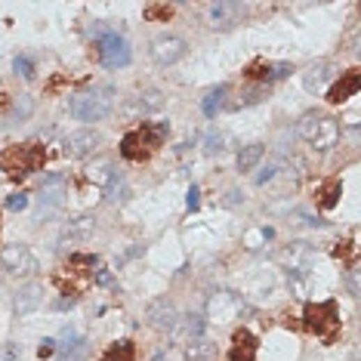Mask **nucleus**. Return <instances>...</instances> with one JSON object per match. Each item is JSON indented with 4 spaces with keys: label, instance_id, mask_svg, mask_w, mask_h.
Segmentation results:
<instances>
[{
    "label": "nucleus",
    "instance_id": "obj_29",
    "mask_svg": "<svg viewBox=\"0 0 361 361\" xmlns=\"http://www.w3.org/2000/svg\"><path fill=\"white\" fill-rule=\"evenodd\" d=\"M173 16V6L170 3H148L146 6V19L148 22H167Z\"/></svg>",
    "mask_w": 361,
    "mask_h": 361
},
{
    "label": "nucleus",
    "instance_id": "obj_18",
    "mask_svg": "<svg viewBox=\"0 0 361 361\" xmlns=\"http://www.w3.org/2000/svg\"><path fill=\"white\" fill-rule=\"evenodd\" d=\"M334 65H328V62H318V65H312V68L302 75V84H306V90H312V93H318L328 86V81H334Z\"/></svg>",
    "mask_w": 361,
    "mask_h": 361
},
{
    "label": "nucleus",
    "instance_id": "obj_33",
    "mask_svg": "<svg viewBox=\"0 0 361 361\" xmlns=\"http://www.w3.org/2000/svg\"><path fill=\"white\" fill-rule=\"evenodd\" d=\"M34 112V102H31V96H19V102H16V108H13V118L16 121H25L28 114Z\"/></svg>",
    "mask_w": 361,
    "mask_h": 361
},
{
    "label": "nucleus",
    "instance_id": "obj_19",
    "mask_svg": "<svg viewBox=\"0 0 361 361\" xmlns=\"http://www.w3.org/2000/svg\"><path fill=\"white\" fill-rule=\"evenodd\" d=\"M86 179H90L93 185H99V189H108V185L118 179V173H114L108 158H99V161H93L90 167H86Z\"/></svg>",
    "mask_w": 361,
    "mask_h": 361
},
{
    "label": "nucleus",
    "instance_id": "obj_20",
    "mask_svg": "<svg viewBox=\"0 0 361 361\" xmlns=\"http://www.w3.org/2000/svg\"><path fill=\"white\" fill-rule=\"evenodd\" d=\"M161 105H164V96H161V93H158V90H146V93H139V96L130 99L127 112H130V114H151V112H158Z\"/></svg>",
    "mask_w": 361,
    "mask_h": 361
},
{
    "label": "nucleus",
    "instance_id": "obj_13",
    "mask_svg": "<svg viewBox=\"0 0 361 361\" xmlns=\"http://www.w3.org/2000/svg\"><path fill=\"white\" fill-rule=\"evenodd\" d=\"M65 192H68L65 176H59V173H49V176H43V183H40V204L49 207V210H56V207L65 201Z\"/></svg>",
    "mask_w": 361,
    "mask_h": 361
},
{
    "label": "nucleus",
    "instance_id": "obj_43",
    "mask_svg": "<svg viewBox=\"0 0 361 361\" xmlns=\"http://www.w3.org/2000/svg\"><path fill=\"white\" fill-rule=\"evenodd\" d=\"M272 176H275V167H266V170H263V173H259V176H256V185H266V183H269Z\"/></svg>",
    "mask_w": 361,
    "mask_h": 361
},
{
    "label": "nucleus",
    "instance_id": "obj_12",
    "mask_svg": "<svg viewBox=\"0 0 361 361\" xmlns=\"http://www.w3.org/2000/svg\"><path fill=\"white\" fill-rule=\"evenodd\" d=\"M207 312H210L213 321H232L238 312H241V300L235 297V293L229 291H220L210 297V306H207Z\"/></svg>",
    "mask_w": 361,
    "mask_h": 361
},
{
    "label": "nucleus",
    "instance_id": "obj_41",
    "mask_svg": "<svg viewBox=\"0 0 361 361\" xmlns=\"http://www.w3.org/2000/svg\"><path fill=\"white\" fill-rule=\"evenodd\" d=\"M53 352H56V340H43V346L38 349V355H40V358H49Z\"/></svg>",
    "mask_w": 361,
    "mask_h": 361
},
{
    "label": "nucleus",
    "instance_id": "obj_27",
    "mask_svg": "<svg viewBox=\"0 0 361 361\" xmlns=\"http://www.w3.org/2000/svg\"><path fill=\"white\" fill-rule=\"evenodd\" d=\"M136 358V346L133 340H118L112 349L105 352V361H133Z\"/></svg>",
    "mask_w": 361,
    "mask_h": 361
},
{
    "label": "nucleus",
    "instance_id": "obj_17",
    "mask_svg": "<svg viewBox=\"0 0 361 361\" xmlns=\"http://www.w3.org/2000/svg\"><path fill=\"white\" fill-rule=\"evenodd\" d=\"M256 358V337L250 334L247 328L235 330L232 337V352H229V361H254Z\"/></svg>",
    "mask_w": 361,
    "mask_h": 361
},
{
    "label": "nucleus",
    "instance_id": "obj_28",
    "mask_svg": "<svg viewBox=\"0 0 361 361\" xmlns=\"http://www.w3.org/2000/svg\"><path fill=\"white\" fill-rule=\"evenodd\" d=\"M226 93H229V86L220 84L216 90H210V93L204 96V114H207V118H213V114L220 112V105H222V99H226Z\"/></svg>",
    "mask_w": 361,
    "mask_h": 361
},
{
    "label": "nucleus",
    "instance_id": "obj_31",
    "mask_svg": "<svg viewBox=\"0 0 361 361\" xmlns=\"http://www.w3.org/2000/svg\"><path fill=\"white\" fill-rule=\"evenodd\" d=\"M291 71H293L291 62H275V65H269V71H266V84H269V81H281V77H287Z\"/></svg>",
    "mask_w": 361,
    "mask_h": 361
},
{
    "label": "nucleus",
    "instance_id": "obj_32",
    "mask_svg": "<svg viewBox=\"0 0 361 361\" xmlns=\"http://www.w3.org/2000/svg\"><path fill=\"white\" fill-rule=\"evenodd\" d=\"M337 201H340V183H330L328 189H324L321 207H324V210H330V207H337Z\"/></svg>",
    "mask_w": 361,
    "mask_h": 361
},
{
    "label": "nucleus",
    "instance_id": "obj_21",
    "mask_svg": "<svg viewBox=\"0 0 361 361\" xmlns=\"http://www.w3.org/2000/svg\"><path fill=\"white\" fill-rule=\"evenodd\" d=\"M170 136V124L167 121H148V124H142L139 130V139H142V146H164V139Z\"/></svg>",
    "mask_w": 361,
    "mask_h": 361
},
{
    "label": "nucleus",
    "instance_id": "obj_30",
    "mask_svg": "<svg viewBox=\"0 0 361 361\" xmlns=\"http://www.w3.org/2000/svg\"><path fill=\"white\" fill-rule=\"evenodd\" d=\"M96 263H99V259L93 256V254H71V256H68V266H71V269H81V272L96 269Z\"/></svg>",
    "mask_w": 361,
    "mask_h": 361
},
{
    "label": "nucleus",
    "instance_id": "obj_24",
    "mask_svg": "<svg viewBox=\"0 0 361 361\" xmlns=\"http://www.w3.org/2000/svg\"><path fill=\"white\" fill-rule=\"evenodd\" d=\"M216 343H210V340H194V343H189L185 346V361H216Z\"/></svg>",
    "mask_w": 361,
    "mask_h": 361
},
{
    "label": "nucleus",
    "instance_id": "obj_22",
    "mask_svg": "<svg viewBox=\"0 0 361 361\" xmlns=\"http://www.w3.org/2000/svg\"><path fill=\"white\" fill-rule=\"evenodd\" d=\"M266 99V84H250V86H244L241 93L229 102V108L232 112H238V108H250V105H256V102H263Z\"/></svg>",
    "mask_w": 361,
    "mask_h": 361
},
{
    "label": "nucleus",
    "instance_id": "obj_26",
    "mask_svg": "<svg viewBox=\"0 0 361 361\" xmlns=\"http://www.w3.org/2000/svg\"><path fill=\"white\" fill-rule=\"evenodd\" d=\"M121 155H124L127 161H142V158L148 155V151L142 148V139H139V133H127L124 139H121Z\"/></svg>",
    "mask_w": 361,
    "mask_h": 361
},
{
    "label": "nucleus",
    "instance_id": "obj_23",
    "mask_svg": "<svg viewBox=\"0 0 361 361\" xmlns=\"http://www.w3.org/2000/svg\"><path fill=\"white\" fill-rule=\"evenodd\" d=\"M59 349H62V355L56 358V361H81L84 352H86V340H84V337H75V334H68V330H65V343H59Z\"/></svg>",
    "mask_w": 361,
    "mask_h": 361
},
{
    "label": "nucleus",
    "instance_id": "obj_15",
    "mask_svg": "<svg viewBox=\"0 0 361 361\" xmlns=\"http://www.w3.org/2000/svg\"><path fill=\"white\" fill-rule=\"evenodd\" d=\"M358 90H361V75H358L355 68H352V71H346L340 81H337V84L328 90V102H330V105H340V102H346L349 96H355Z\"/></svg>",
    "mask_w": 361,
    "mask_h": 361
},
{
    "label": "nucleus",
    "instance_id": "obj_36",
    "mask_svg": "<svg viewBox=\"0 0 361 361\" xmlns=\"http://www.w3.org/2000/svg\"><path fill=\"white\" fill-rule=\"evenodd\" d=\"M16 75H22L25 81H31V77H34V65H31V59L19 56V59H16Z\"/></svg>",
    "mask_w": 361,
    "mask_h": 361
},
{
    "label": "nucleus",
    "instance_id": "obj_16",
    "mask_svg": "<svg viewBox=\"0 0 361 361\" xmlns=\"http://www.w3.org/2000/svg\"><path fill=\"white\" fill-rule=\"evenodd\" d=\"M43 306V287L40 284H25L22 291L16 293V300H13V309H16V315H31L34 309Z\"/></svg>",
    "mask_w": 361,
    "mask_h": 361
},
{
    "label": "nucleus",
    "instance_id": "obj_38",
    "mask_svg": "<svg viewBox=\"0 0 361 361\" xmlns=\"http://www.w3.org/2000/svg\"><path fill=\"white\" fill-rule=\"evenodd\" d=\"M19 343H6L3 349H0V361H19Z\"/></svg>",
    "mask_w": 361,
    "mask_h": 361
},
{
    "label": "nucleus",
    "instance_id": "obj_39",
    "mask_svg": "<svg viewBox=\"0 0 361 361\" xmlns=\"http://www.w3.org/2000/svg\"><path fill=\"white\" fill-rule=\"evenodd\" d=\"M96 284H99V287H114L112 269H96Z\"/></svg>",
    "mask_w": 361,
    "mask_h": 361
},
{
    "label": "nucleus",
    "instance_id": "obj_10",
    "mask_svg": "<svg viewBox=\"0 0 361 361\" xmlns=\"http://www.w3.org/2000/svg\"><path fill=\"white\" fill-rule=\"evenodd\" d=\"M207 16H210V25L216 31H229L235 28L244 16V6L241 3H232V0H220V3H210L207 6Z\"/></svg>",
    "mask_w": 361,
    "mask_h": 361
},
{
    "label": "nucleus",
    "instance_id": "obj_1",
    "mask_svg": "<svg viewBox=\"0 0 361 361\" xmlns=\"http://www.w3.org/2000/svg\"><path fill=\"white\" fill-rule=\"evenodd\" d=\"M297 133L315 151H328V148H334L337 142H340V124H337V118L321 114V112H306L302 114L300 124H297Z\"/></svg>",
    "mask_w": 361,
    "mask_h": 361
},
{
    "label": "nucleus",
    "instance_id": "obj_5",
    "mask_svg": "<svg viewBox=\"0 0 361 361\" xmlns=\"http://www.w3.org/2000/svg\"><path fill=\"white\" fill-rule=\"evenodd\" d=\"M0 266H3L6 272H13V275H25V278L40 269L38 256H34L25 244H6V247L0 250Z\"/></svg>",
    "mask_w": 361,
    "mask_h": 361
},
{
    "label": "nucleus",
    "instance_id": "obj_7",
    "mask_svg": "<svg viewBox=\"0 0 361 361\" xmlns=\"http://www.w3.org/2000/svg\"><path fill=\"white\" fill-rule=\"evenodd\" d=\"M99 142H102V136H99L96 130H77V133L65 136L62 155L68 158V161H81V158H90L93 151L99 148Z\"/></svg>",
    "mask_w": 361,
    "mask_h": 361
},
{
    "label": "nucleus",
    "instance_id": "obj_14",
    "mask_svg": "<svg viewBox=\"0 0 361 361\" xmlns=\"http://www.w3.org/2000/svg\"><path fill=\"white\" fill-rule=\"evenodd\" d=\"M93 232H96V220L93 216H77V220H68V226L62 229L59 244H84L93 238Z\"/></svg>",
    "mask_w": 361,
    "mask_h": 361
},
{
    "label": "nucleus",
    "instance_id": "obj_9",
    "mask_svg": "<svg viewBox=\"0 0 361 361\" xmlns=\"http://www.w3.org/2000/svg\"><path fill=\"white\" fill-rule=\"evenodd\" d=\"M185 40L183 38H176V34H167V38H158V40H151V59H155L158 65H176L179 59L185 56Z\"/></svg>",
    "mask_w": 361,
    "mask_h": 361
},
{
    "label": "nucleus",
    "instance_id": "obj_35",
    "mask_svg": "<svg viewBox=\"0 0 361 361\" xmlns=\"http://www.w3.org/2000/svg\"><path fill=\"white\" fill-rule=\"evenodd\" d=\"M105 192H108V201H112V204H121V201H127V185H124V183H118V185L112 183Z\"/></svg>",
    "mask_w": 361,
    "mask_h": 361
},
{
    "label": "nucleus",
    "instance_id": "obj_3",
    "mask_svg": "<svg viewBox=\"0 0 361 361\" xmlns=\"http://www.w3.org/2000/svg\"><path fill=\"white\" fill-rule=\"evenodd\" d=\"M114 99H112V90H84V93H75L68 102V112L75 114L77 121H102L108 112H112Z\"/></svg>",
    "mask_w": 361,
    "mask_h": 361
},
{
    "label": "nucleus",
    "instance_id": "obj_2",
    "mask_svg": "<svg viewBox=\"0 0 361 361\" xmlns=\"http://www.w3.org/2000/svg\"><path fill=\"white\" fill-rule=\"evenodd\" d=\"M47 161V148L38 142H28V146H10L0 151V170H6V176L22 179L31 170H40Z\"/></svg>",
    "mask_w": 361,
    "mask_h": 361
},
{
    "label": "nucleus",
    "instance_id": "obj_34",
    "mask_svg": "<svg viewBox=\"0 0 361 361\" xmlns=\"http://www.w3.org/2000/svg\"><path fill=\"white\" fill-rule=\"evenodd\" d=\"M207 155H222L226 151V136L222 133H213V136H207V146H204Z\"/></svg>",
    "mask_w": 361,
    "mask_h": 361
},
{
    "label": "nucleus",
    "instance_id": "obj_45",
    "mask_svg": "<svg viewBox=\"0 0 361 361\" xmlns=\"http://www.w3.org/2000/svg\"><path fill=\"white\" fill-rule=\"evenodd\" d=\"M151 361H167V358H164V355H155V358H151Z\"/></svg>",
    "mask_w": 361,
    "mask_h": 361
},
{
    "label": "nucleus",
    "instance_id": "obj_8",
    "mask_svg": "<svg viewBox=\"0 0 361 361\" xmlns=\"http://www.w3.org/2000/svg\"><path fill=\"white\" fill-rule=\"evenodd\" d=\"M176 318H179V312H176V306H173V300H167V297H158L146 306V324H151L155 330L170 334V328L176 324Z\"/></svg>",
    "mask_w": 361,
    "mask_h": 361
},
{
    "label": "nucleus",
    "instance_id": "obj_4",
    "mask_svg": "<svg viewBox=\"0 0 361 361\" xmlns=\"http://www.w3.org/2000/svg\"><path fill=\"white\" fill-rule=\"evenodd\" d=\"M306 328L312 330L315 337H324V340H334L337 330H340V315H337V302L328 300V302H309L306 312Z\"/></svg>",
    "mask_w": 361,
    "mask_h": 361
},
{
    "label": "nucleus",
    "instance_id": "obj_11",
    "mask_svg": "<svg viewBox=\"0 0 361 361\" xmlns=\"http://www.w3.org/2000/svg\"><path fill=\"white\" fill-rule=\"evenodd\" d=\"M204 337V315L192 312V315H179L176 324L170 328V340L173 343H194Z\"/></svg>",
    "mask_w": 361,
    "mask_h": 361
},
{
    "label": "nucleus",
    "instance_id": "obj_6",
    "mask_svg": "<svg viewBox=\"0 0 361 361\" xmlns=\"http://www.w3.org/2000/svg\"><path fill=\"white\" fill-rule=\"evenodd\" d=\"M99 56H102V65L105 68H124L133 59V53H130V43L121 38V34L108 31L99 38Z\"/></svg>",
    "mask_w": 361,
    "mask_h": 361
},
{
    "label": "nucleus",
    "instance_id": "obj_25",
    "mask_svg": "<svg viewBox=\"0 0 361 361\" xmlns=\"http://www.w3.org/2000/svg\"><path fill=\"white\" fill-rule=\"evenodd\" d=\"M263 155H266V146H263V142H250V146H244L241 151H238V170H241V173L254 170L256 164L263 161Z\"/></svg>",
    "mask_w": 361,
    "mask_h": 361
},
{
    "label": "nucleus",
    "instance_id": "obj_44",
    "mask_svg": "<svg viewBox=\"0 0 361 361\" xmlns=\"http://www.w3.org/2000/svg\"><path fill=\"white\" fill-rule=\"evenodd\" d=\"M238 201H241V192H229V198L222 201V204H226V207H235Z\"/></svg>",
    "mask_w": 361,
    "mask_h": 361
},
{
    "label": "nucleus",
    "instance_id": "obj_37",
    "mask_svg": "<svg viewBox=\"0 0 361 361\" xmlns=\"http://www.w3.org/2000/svg\"><path fill=\"white\" fill-rule=\"evenodd\" d=\"M6 207H10V210H25V207H28V194H22V192L10 194V198H6Z\"/></svg>",
    "mask_w": 361,
    "mask_h": 361
},
{
    "label": "nucleus",
    "instance_id": "obj_40",
    "mask_svg": "<svg viewBox=\"0 0 361 361\" xmlns=\"http://www.w3.org/2000/svg\"><path fill=\"white\" fill-rule=\"evenodd\" d=\"M346 287H349L352 297H358V272H355V269L346 272Z\"/></svg>",
    "mask_w": 361,
    "mask_h": 361
},
{
    "label": "nucleus",
    "instance_id": "obj_42",
    "mask_svg": "<svg viewBox=\"0 0 361 361\" xmlns=\"http://www.w3.org/2000/svg\"><path fill=\"white\" fill-rule=\"evenodd\" d=\"M198 185H192V189H189V210H198V204H201V198H198Z\"/></svg>",
    "mask_w": 361,
    "mask_h": 361
}]
</instances>
